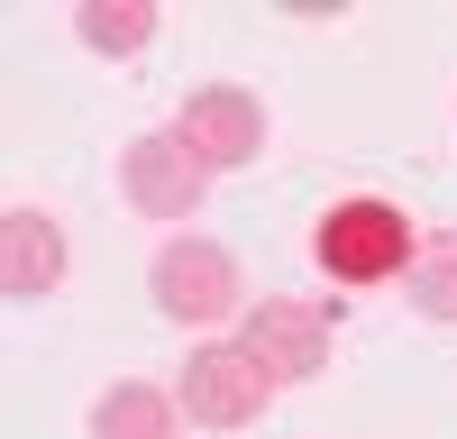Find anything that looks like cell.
<instances>
[{
	"label": "cell",
	"mask_w": 457,
	"mask_h": 439,
	"mask_svg": "<svg viewBox=\"0 0 457 439\" xmlns=\"http://www.w3.org/2000/svg\"><path fill=\"white\" fill-rule=\"evenodd\" d=\"M312 256H320L329 284H394V275H411V256H421V229H411L403 202H385V193H348V202L320 211Z\"/></svg>",
	"instance_id": "obj_1"
},
{
	"label": "cell",
	"mask_w": 457,
	"mask_h": 439,
	"mask_svg": "<svg viewBox=\"0 0 457 439\" xmlns=\"http://www.w3.org/2000/svg\"><path fill=\"white\" fill-rule=\"evenodd\" d=\"M146 293H156V311L183 320V329H220L228 311L247 302V275H238V256H228L220 238H165L156 247V266H146Z\"/></svg>",
	"instance_id": "obj_2"
},
{
	"label": "cell",
	"mask_w": 457,
	"mask_h": 439,
	"mask_svg": "<svg viewBox=\"0 0 457 439\" xmlns=\"http://www.w3.org/2000/svg\"><path fill=\"white\" fill-rule=\"evenodd\" d=\"M275 393L284 385L265 376L238 339H202L193 357H183V421H202V430H247V421H265Z\"/></svg>",
	"instance_id": "obj_3"
},
{
	"label": "cell",
	"mask_w": 457,
	"mask_h": 439,
	"mask_svg": "<svg viewBox=\"0 0 457 439\" xmlns=\"http://www.w3.org/2000/svg\"><path fill=\"white\" fill-rule=\"evenodd\" d=\"M120 193H129L137 220H193L211 202V165L174 128H146V137H129V156H120Z\"/></svg>",
	"instance_id": "obj_4"
},
{
	"label": "cell",
	"mask_w": 457,
	"mask_h": 439,
	"mask_svg": "<svg viewBox=\"0 0 457 439\" xmlns=\"http://www.w3.org/2000/svg\"><path fill=\"white\" fill-rule=\"evenodd\" d=\"M329 329H338L329 302H293V293H275V302H256V311H247L238 348H247L275 385H312L320 366H329Z\"/></svg>",
	"instance_id": "obj_5"
},
{
	"label": "cell",
	"mask_w": 457,
	"mask_h": 439,
	"mask_svg": "<svg viewBox=\"0 0 457 439\" xmlns=\"http://www.w3.org/2000/svg\"><path fill=\"white\" fill-rule=\"evenodd\" d=\"M174 137L193 146L211 174H238V165H256V156H265V101H256V92H238V83H202L193 101H183Z\"/></svg>",
	"instance_id": "obj_6"
},
{
	"label": "cell",
	"mask_w": 457,
	"mask_h": 439,
	"mask_svg": "<svg viewBox=\"0 0 457 439\" xmlns=\"http://www.w3.org/2000/svg\"><path fill=\"white\" fill-rule=\"evenodd\" d=\"M64 266H73V247H64V229L37 202L0 211V302H46V293H64Z\"/></svg>",
	"instance_id": "obj_7"
},
{
	"label": "cell",
	"mask_w": 457,
	"mask_h": 439,
	"mask_svg": "<svg viewBox=\"0 0 457 439\" xmlns=\"http://www.w3.org/2000/svg\"><path fill=\"white\" fill-rule=\"evenodd\" d=\"M156 0H83V10H73V37H83L92 55H146L156 46Z\"/></svg>",
	"instance_id": "obj_8"
},
{
	"label": "cell",
	"mask_w": 457,
	"mask_h": 439,
	"mask_svg": "<svg viewBox=\"0 0 457 439\" xmlns=\"http://www.w3.org/2000/svg\"><path fill=\"white\" fill-rule=\"evenodd\" d=\"M174 430H183L174 393H156V385H110L92 402V439H174Z\"/></svg>",
	"instance_id": "obj_9"
},
{
	"label": "cell",
	"mask_w": 457,
	"mask_h": 439,
	"mask_svg": "<svg viewBox=\"0 0 457 439\" xmlns=\"http://www.w3.org/2000/svg\"><path fill=\"white\" fill-rule=\"evenodd\" d=\"M403 293H411V311H421V320H457V229H430V238H421Z\"/></svg>",
	"instance_id": "obj_10"
}]
</instances>
